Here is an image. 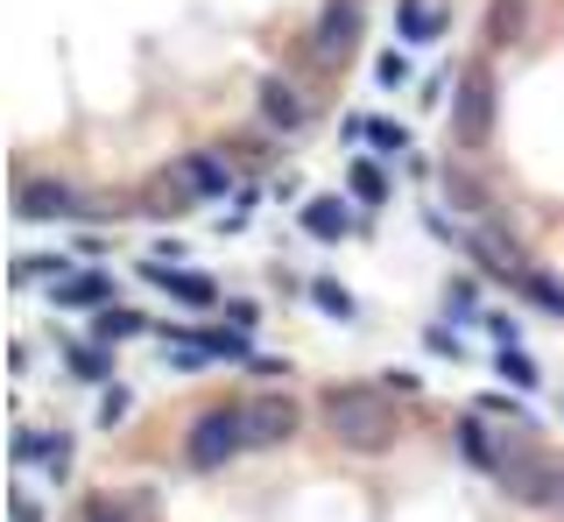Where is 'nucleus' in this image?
<instances>
[{"label": "nucleus", "mask_w": 564, "mask_h": 522, "mask_svg": "<svg viewBox=\"0 0 564 522\" xmlns=\"http://www.w3.org/2000/svg\"><path fill=\"white\" fill-rule=\"evenodd\" d=\"M317 416H325V431H332L346 452H388V445L402 438L388 395H381V389H360V381H352V389H325Z\"/></svg>", "instance_id": "nucleus-1"}, {"label": "nucleus", "mask_w": 564, "mask_h": 522, "mask_svg": "<svg viewBox=\"0 0 564 522\" xmlns=\"http://www.w3.org/2000/svg\"><path fill=\"white\" fill-rule=\"evenodd\" d=\"M452 134H458V149H487V134H494V72L487 64H466V72H458Z\"/></svg>", "instance_id": "nucleus-2"}, {"label": "nucleus", "mask_w": 564, "mask_h": 522, "mask_svg": "<svg viewBox=\"0 0 564 522\" xmlns=\"http://www.w3.org/2000/svg\"><path fill=\"white\" fill-rule=\"evenodd\" d=\"M247 452V424H240V410H205L198 424H191V438H184V459L198 466V474H219L226 459H240Z\"/></svg>", "instance_id": "nucleus-3"}, {"label": "nucleus", "mask_w": 564, "mask_h": 522, "mask_svg": "<svg viewBox=\"0 0 564 522\" xmlns=\"http://www.w3.org/2000/svg\"><path fill=\"white\" fill-rule=\"evenodd\" d=\"M240 424H247V445H290L296 424H304V410L269 389V395H247L240 403Z\"/></svg>", "instance_id": "nucleus-4"}, {"label": "nucleus", "mask_w": 564, "mask_h": 522, "mask_svg": "<svg viewBox=\"0 0 564 522\" xmlns=\"http://www.w3.org/2000/svg\"><path fill=\"white\" fill-rule=\"evenodd\" d=\"M360 50V0H325L317 14V64H346Z\"/></svg>", "instance_id": "nucleus-5"}, {"label": "nucleus", "mask_w": 564, "mask_h": 522, "mask_svg": "<svg viewBox=\"0 0 564 522\" xmlns=\"http://www.w3.org/2000/svg\"><path fill=\"white\" fill-rule=\"evenodd\" d=\"M14 219H99L70 184H22L14 191Z\"/></svg>", "instance_id": "nucleus-6"}, {"label": "nucleus", "mask_w": 564, "mask_h": 522, "mask_svg": "<svg viewBox=\"0 0 564 522\" xmlns=\"http://www.w3.org/2000/svg\"><path fill=\"white\" fill-rule=\"evenodd\" d=\"M50 304H64V311H106V304H113V275H106V269L57 275V283H50Z\"/></svg>", "instance_id": "nucleus-7"}, {"label": "nucleus", "mask_w": 564, "mask_h": 522, "mask_svg": "<svg viewBox=\"0 0 564 522\" xmlns=\"http://www.w3.org/2000/svg\"><path fill=\"white\" fill-rule=\"evenodd\" d=\"M176 184H184L191 198H226V191H234V163H219L212 149H198V155L176 163Z\"/></svg>", "instance_id": "nucleus-8"}, {"label": "nucleus", "mask_w": 564, "mask_h": 522, "mask_svg": "<svg viewBox=\"0 0 564 522\" xmlns=\"http://www.w3.org/2000/svg\"><path fill=\"white\" fill-rule=\"evenodd\" d=\"M141 275H149L155 290H170L176 304H219V283H212V275H191V269H163V261H149Z\"/></svg>", "instance_id": "nucleus-9"}, {"label": "nucleus", "mask_w": 564, "mask_h": 522, "mask_svg": "<svg viewBox=\"0 0 564 522\" xmlns=\"http://www.w3.org/2000/svg\"><path fill=\"white\" fill-rule=\"evenodd\" d=\"M304 233L311 240H346L352 233V205L346 198H311L304 205Z\"/></svg>", "instance_id": "nucleus-10"}, {"label": "nucleus", "mask_w": 564, "mask_h": 522, "mask_svg": "<svg viewBox=\"0 0 564 522\" xmlns=\"http://www.w3.org/2000/svg\"><path fill=\"white\" fill-rule=\"evenodd\" d=\"M14 459H29V466H50V474H64V466H70V445L57 438V431H22V438H14Z\"/></svg>", "instance_id": "nucleus-11"}, {"label": "nucleus", "mask_w": 564, "mask_h": 522, "mask_svg": "<svg viewBox=\"0 0 564 522\" xmlns=\"http://www.w3.org/2000/svg\"><path fill=\"white\" fill-rule=\"evenodd\" d=\"M501 445H508V438H494L480 416H466V424H458V452H466L480 474H494V466H501Z\"/></svg>", "instance_id": "nucleus-12"}, {"label": "nucleus", "mask_w": 564, "mask_h": 522, "mask_svg": "<svg viewBox=\"0 0 564 522\" xmlns=\"http://www.w3.org/2000/svg\"><path fill=\"white\" fill-rule=\"evenodd\" d=\"M261 113H269V128H282V134H290V128H304V99H296L282 78L261 85Z\"/></svg>", "instance_id": "nucleus-13"}, {"label": "nucleus", "mask_w": 564, "mask_h": 522, "mask_svg": "<svg viewBox=\"0 0 564 522\" xmlns=\"http://www.w3.org/2000/svg\"><path fill=\"white\" fill-rule=\"evenodd\" d=\"M346 134H352V142H375L388 155L410 149V128H402V120H346Z\"/></svg>", "instance_id": "nucleus-14"}, {"label": "nucleus", "mask_w": 564, "mask_h": 522, "mask_svg": "<svg viewBox=\"0 0 564 522\" xmlns=\"http://www.w3.org/2000/svg\"><path fill=\"white\" fill-rule=\"evenodd\" d=\"M134 333H149V318H141V311H120V304H106L99 318H93V339H99V346H113V339H134Z\"/></svg>", "instance_id": "nucleus-15"}, {"label": "nucleus", "mask_w": 564, "mask_h": 522, "mask_svg": "<svg viewBox=\"0 0 564 522\" xmlns=\"http://www.w3.org/2000/svg\"><path fill=\"white\" fill-rule=\"evenodd\" d=\"M352 198H360V205H381L388 198V170L375 163V155H360V163H352Z\"/></svg>", "instance_id": "nucleus-16"}, {"label": "nucleus", "mask_w": 564, "mask_h": 522, "mask_svg": "<svg viewBox=\"0 0 564 522\" xmlns=\"http://www.w3.org/2000/svg\"><path fill=\"white\" fill-rule=\"evenodd\" d=\"M522 36V0H494L487 8V43H516Z\"/></svg>", "instance_id": "nucleus-17"}, {"label": "nucleus", "mask_w": 564, "mask_h": 522, "mask_svg": "<svg viewBox=\"0 0 564 522\" xmlns=\"http://www.w3.org/2000/svg\"><path fill=\"white\" fill-rule=\"evenodd\" d=\"M395 14H402V36H410V43H431V36H437V29H445V22H437V14H431V8H423V0H402V8H395Z\"/></svg>", "instance_id": "nucleus-18"}, {"label": "nucleus", "mask_w": 564, "mask_h": 522, "mask_svg": "<svg viewBox=\"0 0 564 522\" xmlns=\"http://www.w3.org/2000/svg\"><path fill=\"white\" fill-rule=\"evenodd\" d=\"M85 522H134V501L128 494H93L85 501Z\"/></svg>", "instance_id": "nucleus-19"}, {"label": "nucleus", "mask_w": 564, "mask_h": 522, "mask_svg": "<svg viewBox=\"0 0 564 522\" xmlns=\"http://www.w3.org/2000/svg\"><path fill=\"white\" fill-rule=\"evenodd\" d=\"M522 290H529V297H536L543 311H557V318H564V283H551V275L529 269V275H522Z\"/></svg>", "instance_id": "nucleus-20"}, {"label": "nucleus", "mask_w": 564, "mask_h": 522, "mask_svg": "<svg viewBox=\"0 0 564 522\" xmlns=\"http://www.w3.org/2000/svg\"><path fill=\"white\" fill-rule=\"evenodd\" d=\"M501 374L516 381V389H536V368H529V354H516V346H501Z\"/></svg>", "instance_id": "nucleus-21"}, {"label": "nucleus", "mask_w": 564, "mask_h": 522, "mask_svg": "<svg viewBox=\"0 0 564 522\" xmlns=\"http://www.w3.org/2000/svg\"><path fill=\"white\" fill-rule=\"evenodd\" d=\"M70 368H78L85 381H106V354L99 346H70Z\"/></svg>", "instance_id": "nucleus-22"}, {"label": "nucleus", "mask_w": 564, "mask_h": 522, "mask_svg": "<svg viewBox=\"0 0 564 522\" xmlns=\"http://www.w3.org/2000/svg\"><path fill=\"white\" fill-rule=\"evenodd\" d=\"M311 297H317V304H325V311H339V318H352V297H346V290H339V283H311Z\"/></svg>", "instance_id": "nucleus-23"}, {"label": "nucleus", "mask_w": 564, "mask_h": 522, "mask_svg": "<svg viewBox=\"0 0 564 522\" xmlns=\"http://www.w3.org/2000/svg\"><path fill=\"white\" fill-rule=\"evenodd\" d=\"M375 78H381V85H402V78H410V57H395V50H388V57H375Z\"/></svg>", "instance_id": "nucleus-24"}, {"label": "nucleus", "mask_w": 564, "mask_h": 522, "mask_svg": "<svg viewBox=\"0 0 564 522\" xmlns=\"http://www.w3.org/2000/svg\"><path fill=\"white\" fill-rule=\"evenodd\" d=\"M8 522H43V515H35L29 494H8Z\"/></svg>", "instance_id": "nucleus-25"}]
</instances>
